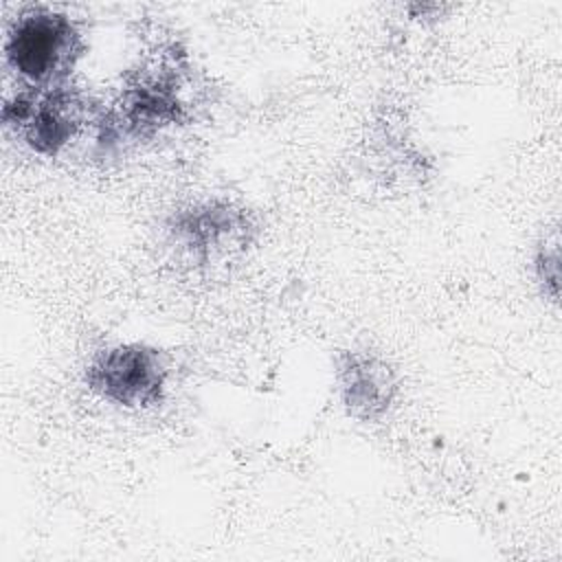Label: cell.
<instances>
[{
  "label": "cell",
  "instance_id": "obj_1",
  "mask_svg": "<svg viewBox=\"0 0 562 562\" xmlns=\"http://www.w3.org/2000/svg\"><path fill=\"white\" fill-rule=\"evenodd\" d=\"M83 40L70 15L37 7L18 15L4 40L7 66L26 88H55L81 57Z\"/></svg>",
  "mask_w": 562,
  "mask_h": 562
},
{
  "label": "cell",
  "instance_id": "obj_7",
  "mask_svg": "<svg viewBox=\"0 0 562 562\" xmlns=\"http://www.w3.org/2000/svg\"><path fill=\"white\" fill-rule=\"evenodd\" d=\"M536 274L547 294L558 301V290H560V250H558V239L549 246H540L536 255Z\"/></svg>",
  "mask_w": 562,
  "mask_h": 562
},
{
  "label": "cell",
  "instance_id": "obj_4",
  "mask_svg": "<svg viewBox=\"0 0 562 562\" xmlns=\"http://www.w3.org/2000/svg\"><path fill=\"white\" fill-rule=\"evenodd\" d=\"M169 233L195 261L215 263L248 248L255 224L246 209L215 200L176 213Z\"/></svg>",
  "mask_w": 562,
  "mask_h": 562
},
{
  "label": "cell",
  "instance_id": "obj_5",
  "mask_svg": "<svg viewBox=\"0 0 562 562\" xmlns=\"http://www.w3.org/2000/svg\"><path fill=\"white\" fill-rule=\"evenodd\" d=\"M182 112L184 105L178 97L173 77H169L165 70L140 72L138 79L123 88L114 121L108 123V127L112 132L149 136L160 127L178 123Z\"/></svg>",
  "mask_w": 562,
  "mask_h": 562
},
{
  "label": "cell",
  "instance_id": "obj_6",
  "mask_svg": "<svg viewBox=\"0 0 562 562\" xmlns=\"http://www.w3.org/2000/svg\"><path fill=\"white\" fill-rule=\"evenodd\" d=\"M338 384L347 415L360 422L382 419L397 393L393 369L367 351H347L340 356Z\"/></svg>",
  "mask_w": 562,
  "mask_h": 562
},
{
  "label": "cell",
  "instance_id": "obj_3",
  "mask_svg": "<svg viewBox=\"0 0 562 562\" xmlns=\"http://www.w3.org/2000/svg\"><path fill=\"white\" fill-rule=\"evenodd\" d=\"M2 123L42 154L57 156L88 123V101L68 86L29 88L7 99Z\"/></svg>",
  "mask_w": 562,
  "mask_h": 562
},
{
  "label": "cell",
  "instance_id": "obj_2",
  "mask_svg": "<svg viewBox=\"0 0 562 562\" xmlns=\"http://www.w3.org/2000/svg\"><path fill=\"white\" fill-rule=\"evenodd\" d=\"M83 380L97 397L114 406L130 411L151 408L165 397L169 358L145 342L114 345L90 360Z\"/></svg>",
  "mask_w": 562,
  "mask_h": 562
}]
</instances>
